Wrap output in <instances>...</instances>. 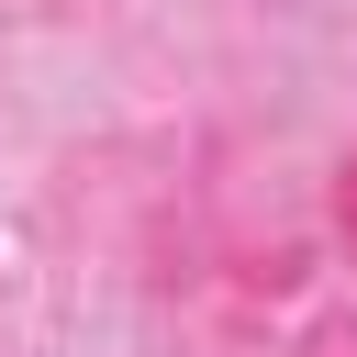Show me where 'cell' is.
I'll return each instance as SVG.
<instances>
[{
	"label": "cell",
	"instance_id": "6da1fadb",
	"mask_svg": "<svg viewBox=\"0 0 357 357\" xmlns=\"http://www.w3.org/2000/svg\"><path fill=\"white\" fill-rule=\"evenodd\" d=\"M324 223H335V245L357 257V145L335 156V178H324Z\"/></svg>",
	"mask_w": 357,
	"mask_h": 357
},
{
	"label": "cell",
	"instance_id": "7a4b0ae2",
	"mask_svg": "<svg viewBox=\"0 0 357 357\" xmlns=\"http://www.w3.org/2000/svg\"><path fill=\"white\" fill-rule=\"evenodd\" d=\"M301 357H357V324H312V335H301Z\"/></svg>",
	"mask_w": 357,
	"mask_h": 357
}]
</instances>
